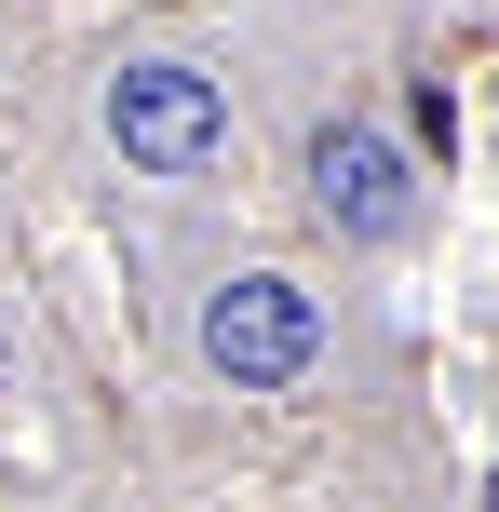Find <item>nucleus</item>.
Instances as JSON below:
<instances>
[{"label":"nucleus","mask_w":499,"mask_h":512,"mask_svg":"<svg viewBox=\"0 0 499 512\" xmlns=\"http://www.w3.org/2000/svg\"><path fill=\"white\" fill-rule=\"evenodd\" d=\"M311 351H324V310L297 297V283L243 270V283H216V297H203V364H216L230 391H284V378H311Z\"/></svg>","instance_id":"1"},{"label":"nucleus","mask_w":499,"mask_h":512,"mask_svg":"<svg viewBox=\"0 0 499 512\" xmlns=\"http://www.w3.org/2000/svg\"><path fill=\"white\" fill-rule=\"evenodd\" d=\"M108 135H122V162H149V176H203V162L230 149V95H216L203 68H122L108 81Z\"/></svg>","instance_id":"2"},{"label":"nucleus","mask_w":499,"mask_h":512,"mask_svg":"<svg viewBox=\"0 0 499 512\" xmlns=\"http://www.w3.org/2000/svg\"><path fill=\"white\" fill-rule=\"evenodd\" d=\"M311 203L338 216L351 243H405V230H419V176H405V149H392L378 122L311 135Z\"/></svg>","instance_id":"3"}]
</instances>
